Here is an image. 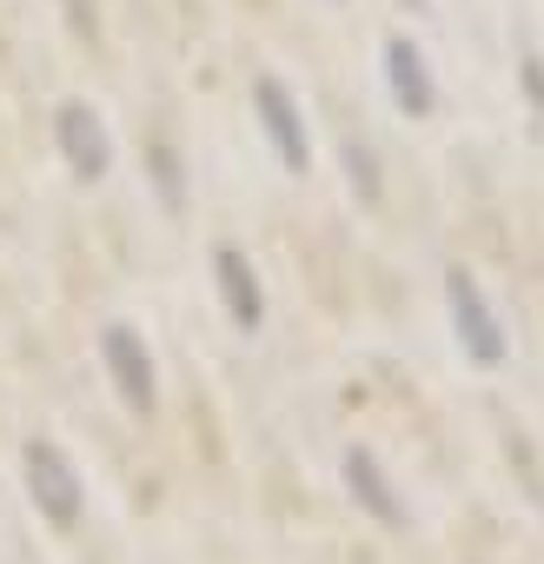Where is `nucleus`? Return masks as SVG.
I'll list each match as a JSON object with an SVG mask.
<instances>
[{
	"mask_svg": "<svg viewBox=\"0 0 544 564\" xmlns=\"http://www.w3.org/2000/svg\"><path fill=\"white\" fill-rule=\"evenodd\" d=\"M346 180L359 186L366 206H379V166H372V147H346Z\"/></svg>",
	"mask_w": 544,
	"mask_h": 564,
	"instance_id": "9",
	"label": "nucleus"
},
{
	"mask_svg": "<svg viewBox=\"0 0 544 564\" xmlns=\"http://www.w3.org/2000/svg\"><path fill=\"white\" fill-rule=\"evenodd\" d=\"M252 113H259V127H265V140H272V160H280L286 173H306V166H313V133H306V120H300V100L272 80V74L252 80Z\"/></svg>",
	"mask_w": 544,
	"mask_h": 564,
	"instance_id": "4",
	"label": "nucleus"
},
{
	"mask_svg": "<svg viewBox=\"0 0 544 564\" xmlns=\"http://www.w3.org/2000/svg\"><path fill=\"white\" fill-rule=\"evenodd\" d=\"M385 87H392V100L412 113V120H425L432 107H438V80H432V67H425V54H418V41H405V34H392L385 41Z\"/></svg>",
	"mask_w": 544,
	"mask_h": 564,
	"instance_id": "8",
	"label": "nucleus"
},
{
	"mask_svg": "<svg viewBox=\"0 0 544 564\" xmlns=\"http://www.w3.org/2000/svg\"><path fill=\"white\" fill-rule=\"evenodd\" d=\"M54 140H61V160H67L74 180H107L113 140H107V127H100V113H94L87 100H67V107L54 113Z\"/></svg>",
	"mask_w": 544,
	"mask_h": 564,
	"instance_id": "5",
	"label": "nucleus"
},
{
	"mask_svg": "<svg viewBox=\"0 0 544 564\" xmlns=\"http://www.w3.org/2000/svg\"><path fill=\"white\" fill-rule=\"evenodd\" d=\"M213 279H219L226 319H232L239 333H259V326H265V293H259V272H252V259H246L232 239H219V246H213Z\"/></svg>",
	"mask_w": 544,
	"mask_h": 564,
	"instance_id": "7",
	"label": "nucleus"
},
{
	"mask_svg": "<svg viewBox=\"0 0 544 564\" xmlns=\"http://www.w3.org/2000/svg\"><path fill=\"white\" fill-rule=\"evenodd\" d=\"M339 471H346V491H352V505H359L372 524H385V531H405V498H399V485H392V471L379 465V452H372V445H352Z\"/></svg>",
	"mask_w": 544,
	"mask_h": 564,
	"instance_id": "6",
	"label": "nucleus"
},
{
	"mask_svg": "<svg viewBox=\"0 0 544 564\" xmlns=\"http://www.w3.org/2000/svg\"><path fill=\"white\" fill-rule=\"evenodd\" d=\"M524 94H531V107L544 113V67H537V61H524Z\"/></svg>",
	"mask_w": 544,
	"mask_h": 564,
	"instance_id": "10",
	"label": "nucleus"
},
{
	"mask_svg": "<svg viewBox=\"0 0 544 564\" xmlns=\"http://www.w3.org/2000/svg\"><path fill=\"white\" fill-rule=\"evenodd\" d=\"M21 478H28V498L34 511L54 524V531H74L80 511H87V478L74 465V452L61 438H28L21 445Z\"/></svg>",
	"mask_w": 544,
	"mask_h": 564,
	"instance_id": "1",
	"label": "nucleus"
},
{
	"mask_svg": "<svg viewBox=\"0 0 544 564\" xmlns=\"http://www.w3.org/2000/svg\"><path fill=\"white\" fill-rule=\"evenodd\" d=\"M100 359H107V379H113V392L127 399V412L146 419V412L160 405V372H153V352H146L140 326H127V319L100 326Z\"/></svg>",
	"mask_w": 544,
	"mask_h": 564,
	"instance_id": "3",
	"label": "nucleus"
},
{
	"mask_svg": "<svg viewBox=\"0 0 544 564\" xmlns=\"http://www.w3.org/2000/svg\"><path fill=\"white\" fill-rule=\"evenodd\" d=\"M445 306H451L458 352H465L478 372H498L511 346H504V326H498V313H491V300H485V286H478L471 265H451V272H445Z\"/></svg>",
	"mask_w": 544,
	"mask_h": 564,
	"instance_id": "2",
	"label": "nucleus"
}]
</instances>
